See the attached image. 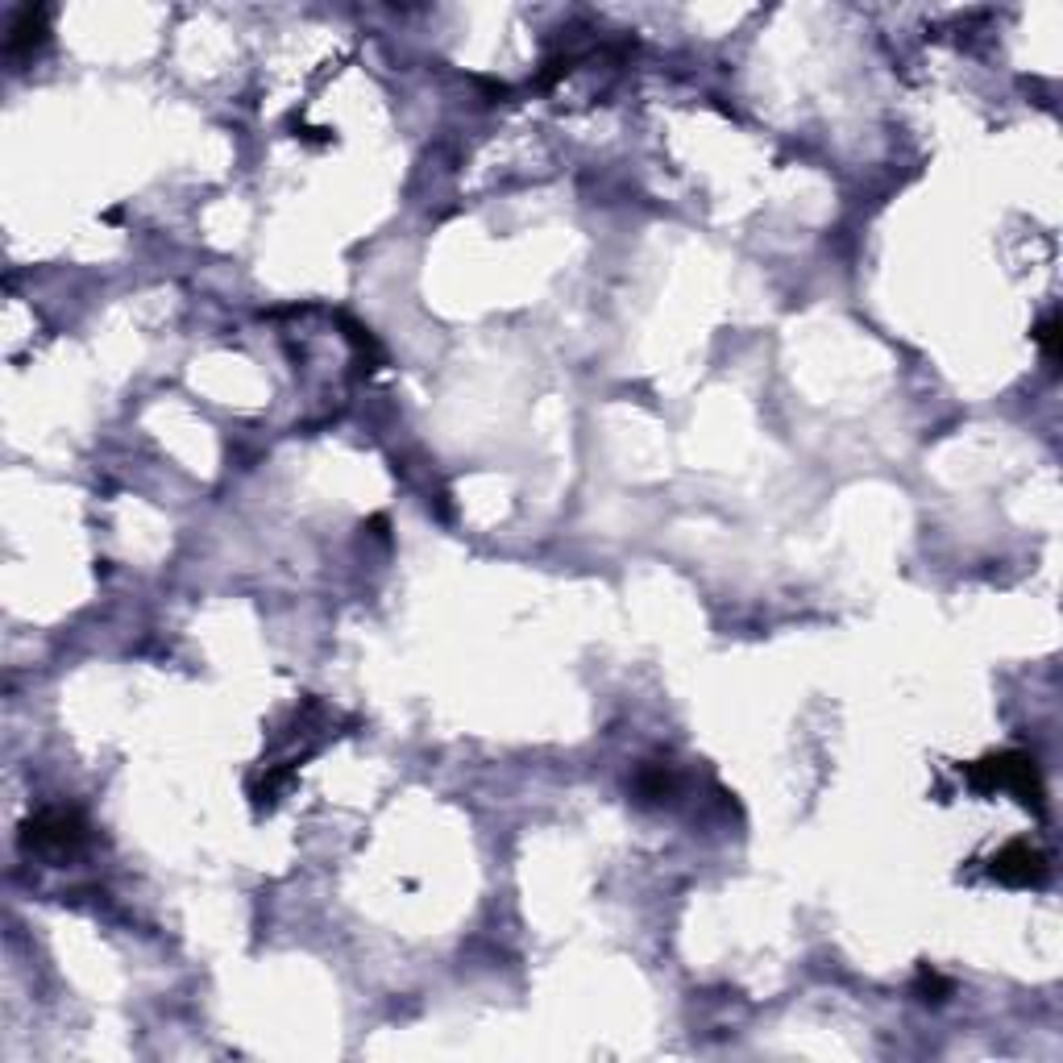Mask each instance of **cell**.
<instances>
[{
    "instance_id": "cell-1",
    "label": "cell",
    "mask_w": 1063,
    "mask_h": 1063,
    "mask_svg": "<svg viewBox=\"0 0 1063 1063\" xmlns=\"http://www.w3.org/2000/svg\"><path fill=\"white\" fill-rule=\"evenodd\" d=\"M968 777L977 789H993V786H1010L1022 802H1027L1034 814H1043V781H1039V765L1030 752H997L985 756L977 765H968Z\"/></svg>"
},
{
    "instance_id": "cell-2",
    "label": "cell",
    "mask_w": 1063,
    "mask_h": 1063,
    "mask_svg": "<svg viewBox=\"0 0 1063 1063\" xmlns=\"http://www.w3.org/2000/svg\"><path fill=\"white\" fill-rule=\"evenodd\" d=\"M87 827L75 810H42L25 823L21 843L25 848H51V852H67L75 843H84Z\"/></svg>"
},
{
    "instance_id": "cell-3",
    "label": "cell",
    "mask_w": 1063,
    "mask_h": 1063,
    "mask_svg": "<svg viewBox=\"0 0 1063 1063\" xmlns=\"http://www.w3.org/2000/svg\"><path fill=\"white\" fill-rule=\"evenodd\" d=\"M989 873L1001 881V885H1013V890H1027V885H1043L1046 881V856L1030 843H1010L993 856V869Z\"/></svg>"
},
{
    "instance_id": "cell-4",
    "label": "cell",
    "mask_w": 1063,
    "mask_h": 1063,
    "mask_svg": "<svg viewBox=\"0 0 1063 1063\" xmlns=\"http://www.w3.org/2000/svg\"><path fill=\"white\" fill-rule=\"evenodd\" d=\"M46 42V9L42 4H25L13 13L9 25V54H25Z\"/></svg>"
},
{
    "instance_id": "cell-5",
    "label": "cell",
    "mask_w": 1063,
    "mask_h": 1063,
    "mask_svg": "<svg viewBox=\"0 0 1063 1063\" xmlns=\"http://www.w3.org/2000/svg\"><path fill=\"white\" fill-rule=\"evenodd\" d=\"M673 786H677V777H673L670 765H644V769L635 772V798H640V802H665L673 793Z\"/></svg>"
},
{
    "instance_id": "cell-6",
    "label": "cell",
    "mask_w": 1063,
    "mask_h": 1063,
    "mask_svg": "<svg viewBox=\"0 0 1063 1063\" xmlns=\"http://www.w3.org/2000/svg\"><path fill=\"white\" fill-rule=\"evenodd\" d=\"M1034 341H1039V349L1046 354V361H1060V354H1063L1060 316H1046V320H1039V328H1034Z\"/></svg>"
},
{
    "instance_id": "cell-7",
    "label": "cell",
    "mask_w": 1063,
    "mask_h": 1063,
    "mask_svg": "<svg viewBox=\"0 0 1063 1063\" xmlns=\"http://www.w3.org/2000/svg\"><path fill=\"white\" fill-rule=\"evenodd\" d=\"M914 993L923 997V1001H947V993H951V980H944L939 972H930V968H923L918 972V985H914Z\"/></svg>"
}]
</instances>
